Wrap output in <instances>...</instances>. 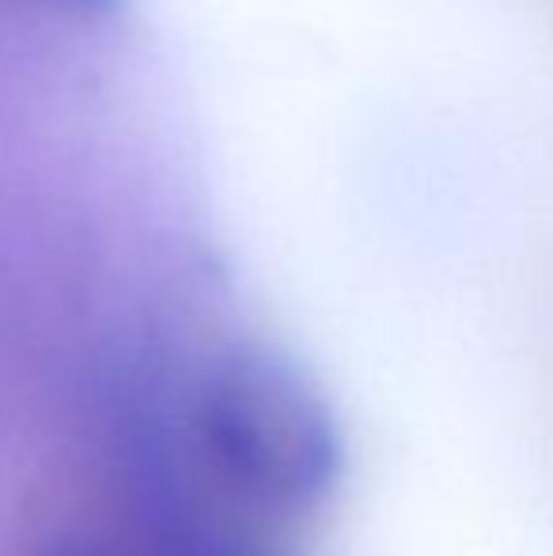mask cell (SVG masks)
<instances>
[{"instance_id": "3", "label": "cell", "mask_w": 553, "mask_h": 556, "mask_svg": "<svg viewBox=\"0 0 553 556\" xmlns=\"http://www.w3.org/2000/svg\"><path fill=\"white\" fill-rule=\"evenodd\" d=\"M46 4L61 8L68 15H106L114 12V0H46Z\"/></svg>"}, {"instance_id": "4", "label": "cell", "mask_w": 553, "mask_h": 556, "mask_svg": "<svg viewBox=\"0 0 553 556\" xmlns=\"http://www.w3.org/2000/svg\"><path fill=\"white\" fill-rule=\"evenodd\" d=\"M50 556H84V553H76V549H58V553H50Z\"/></svg>"}, {"instance_id": "1", "label": "cell", "mask_w": 553, "mask_h": 556, "mask_svg": "<svg viewBox=\"0 0 553 556\" xmlns=\"http://www.w3.org/2000/svg\"><path fill=\"white\" fill-rule=\"evenodd\" d=\"M198 440L239 496L274 515L318 507L345 469L330 405L292 359L259 344H239L209 367Z\"/></svg>"}, {"instance_id": "2", "label": "cell", "mask_w": 553, "mask_h": 556, "mask_svg": "<svg viewBox=\"0 0 553 556\" xmlns=\"http://www.w3.org/2000/svg\"><path fill=\"white\" fill-rule=\"evenodd\" d=\"M167 556H262L259 549H247L236 542H198V538H183Z\"/></svg>"}]
</instances>
